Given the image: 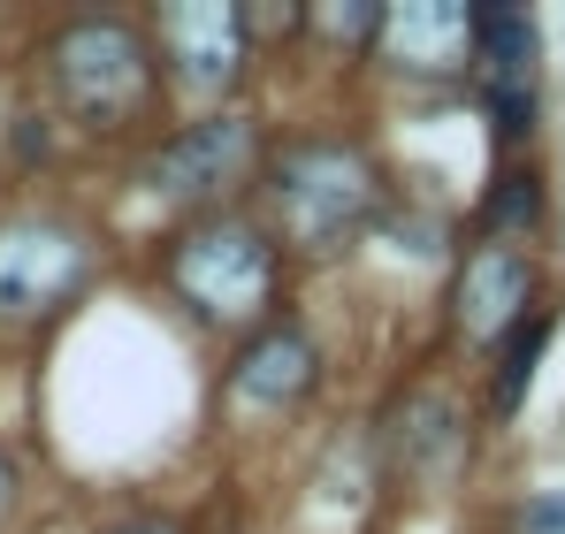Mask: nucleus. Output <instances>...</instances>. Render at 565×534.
Here are the masks:
<instances>
[{"mask_svg": "<svg viewBox=\"0 0 565 534\" xmlns=\"http://www.w3.org/2000/svg\"><path fill=\"white\" fill-rule=\"evenodd\" d=\"M268 191H276L282 229H290L298 245L329 253V245H344V237L367 222V206H375V169H367V153L344 146V138H298L276 161Z\"/></svg>", "mask_w": 565, "mask_h": 534, "instance_id": "f257e3e1", "label": "nucleus"}, {"mask_svg": "<svg viewBox=\"0 0 565 534\" xmlns=\"http://www.w3.org/2000/svg\"><path fill=\"white\" fill-rule=\"evenodd\" d=\"M54 85L77 107V122L93 130H122L146 99H153V62H146V39L115 15H85L54 39Z\"/></svg>", "mask_w": 565, "mask_h": 534, "instance_id": "f03ea898", "label": "nucleus"}, {"mask_svg": "<svg viewBox=\"0 0 565 534\" xmlns=\"http://www.w3.org/2000/svg\"><path fill=\"white\" fill-rule=\"evenodd\" d=\"M169 275L206 321H245L276 290V253H268V237L253 222H199V229L177 237Z\"/></svg>", "mask_w": 565, "mask_h": 534, "instance_id": "7ed1b4c3", "label": "nucleus"}, {"mask_svg": "<svg viewBox=\"0 0 565 534\" xmlns=\"http://www.w3.org/2000/svg\"><path fill=\"white\" fill-rule=\"evenodd\" d=\"M535 62H543V31L527 8H473V70H481V107L489 130L512 146L535 130Z\"/></svg>", "mask_w": 565, "mask_h": 534, "instance_id": "20e7f679", "label": "nucleus"}, {"mask_svg": "<svg viewBox=\"0 0 565 534\" xmlns=\"http://www.w3.org/2000/svg\"><path fill=\"white\" fill-rule=\"evenodd\" d=\"M93 275V245L70 222H8L0 229V313L39 321Z\"/></svg>", "mask_w": 565, "mask_h": 534, "instance_id": "39448f33", "label": "nucleus"}, {"mask_svg": "<svg viewBox=\"0 0 565 534\" xmlns=\"http://www.w3.org/2000/svg\"><path fill=\"white\" fill-rule=\"evenodd\" d=\"M253 161H260L253 122H245V115H206V122L177 130V138L153 153L146 183H153L161 199H214V191L245 183V169H253Z\"/></svg>", "mask_w": 565, "mask_h": 534, "instance_id": "423d86ee", "label": "nucleus"}, {"mask_svg": "<svg viewBox=\"0 0 565 534\" xmlns=\"http://www.w3.org/2000/svg\"><path fill=\"white\" fill-rule=\"evenodd\" d=\"M161 39H169L184 92H199V99L230 92L245 70V8H230V0H177L161 15Z\"/></svg>", "mask_w": 565, "mask_h": 534, "instance_id": "0eeeda50", "label": "nucleus"}, {"mask_svg": "<svg viewBox=\"0 0 565 534\" xmlns=\"http://www.w3.org/2000/svg\"><path fill=\"white\" fill-rule=\"evenodd\" d=\"M527 306H535V267L512 245H481L467 260V275H459V321L481 344H497V337H512L527 321Z\"/></svg>", "mask_w": 565, "mask_h": 534, "instance_id": "6e6552de", "label": "nucleus"}, {"mask_svg": "<svg viewBox=\"0 0 565 534\" xmlns=\"http://www.w3.org/2000/svg\"><path fill=\"white\" fill-rule=\"evenodd\" d=\"M382 436H390V458H397L405 481H444V473H459V450H467V428H459L451 397H436V389H413L390 413Z\"/></svg>", "mask_w": 565, "mask_h": 534, "instance_id": "1a4fd4ad", "label": "nucleus"}, {"mask_svg": "<svg viewBox=\"0 0 565 534\" xmlns=\"http://www.w3.org/2000/svg\"><path fill=\"white\" fill-rule=\"evenodd\" d=\"M467 39H473L467 8H451V0H397V8L382 15L375 46L390 62H405V70H451Z\"/></svg>", "mask_w": 565, "mask_h": 534, "instance_id": "9d476101", "label": "nucleus"}, {"mask_svg": "<svg viewBox=\"0 0 565 534\" xmlns=\"http://www.w3.org/2000/svg\"><path fill=\"white\" fill-rule=\"evenodd\" d=\"M230 389H237L245 405H290V397H306V389H313V344H306L298 329L253 337V352L237 359Z\"/></svg>", "mask_w": 565, "mask_h": 534, "instance_id": "9b49d317", "label": "nucleus"}, {"mask_svg": "<svg viewBox=\"0 0 565 534\" xmlns=\"http://www.w3.org/2000/svg\"><path fill=\"white\" fill-rule=\"evenodd\" d=\"M551 344V313H527L512 337H504V359H497V413H520L527 382H535V359Z\"/></svg>", "mask_w": 565, "mask_h": 534, "instance_id": "f8f14e48", "label": "nucleus"}, {"mask_svg": "<svg viewBox=\"0 0 565 534\" xmlns=\"http://www.w3.org/2000/svg\"><path fill=\"white\" fill-rule=\"evenodd\" d=\"M481 214H489V229H527L543 214V177H527V169L497 177V191L481 199Z\"/></svg>", "mask_w": 565, "mask_h": 534, "instance_id": "ddd939ff", "label": "nucleus"}, {"mask_svg": "<svg viewBox=\"0 0 565 534\" xmlns=\"http://www.w3.org/2000/svg\"><path fill=\"white\" fill-rule=\"evenodd\" d=\"M520 534H565V489H543L520 504Z\"/></svg>", "mask_w": 565, "mask_h": 534, "instance_id": "4468645a", "label": "nucleus"}, {"mask_svg": "<svg viewBox=\"0 0 565 534\" xmlns=\"http://www.w3.org/2000/svg\"><path fill=\"white\" fill-rule=\"evenodd\" d=\"M8 496H15V473H8V458H0V512H8Z\"/></svg>", "mask_w": 565, "mask_h": 534, "instance_id": "2eb2a0df", "label": "nucleus"}, {"mask_svg": "<svg viewBox=\"0 0 565 534\" xmlns=\"http://www.w3.org/2000/svg\"><path fill=\"white\" fill-rule=\"evenodd\" d=\"M115 534H177V527H153V520H138V527H115Z\"/></svg>", "mask_w": 565, "mask_h": 534, "instance_id": "dca6fc26", "label": "nucleus"}]
</instances>
